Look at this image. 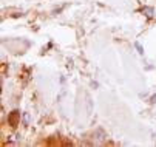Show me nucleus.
<instances>
[{
    "mask_svg": "<svg viewBox=\"0 0 156 147\" xmlns=\"http://www.w3.org/2000/svg\"><path fill=\"white\" fill-rule=\"evenodd\" d=\"M19 118V113L17 112H12V115L9 116V124L12 125V127H14V124H16V119Z\"/></svg>",
    "mask_w": 156,
    "mask_h": 147,
    "instance_id": "obj_1",
    "label": "nucleus"
}]
</instances>
